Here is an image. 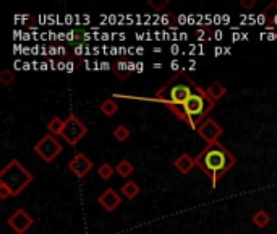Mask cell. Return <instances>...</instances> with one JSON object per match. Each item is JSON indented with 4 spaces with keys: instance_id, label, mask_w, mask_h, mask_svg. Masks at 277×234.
Returning <instances> with one entry per match:
<instances>
[{
    "instance_id": "5bb4252c",
    "label": "cell",
    "mask_w": 277,
    "mask_h": 234,
    "mask_svg": "<svg viewBox=\"0 0 277 234\" xmlns=\"http://www.w3.org/2000/svg\"><path fill=\"white\" fill-rule=\"evenodd\" d=\"M64 127H65V121L60 119V117H52V119L47 122V130H49V134H52L54 137L62 135Z\"/></svg>"
},
{
    "instance_id": "d6986e66",
    "label": "cell",
    "mask_w": 277,
    "mask_h": 234,
    "mask_svg": "<svg viewBox=\"0 0 277 234\" xmlns=\"http://www.w3.org/2000/svg\"><path fill=\"white\" fill-rule=\"evenodd\" d=\"M114 173H115V169L110 166L109 163H104V164H101L99 166V169H98V176L101 177V179H104V181H107V179H110L114 176Z\"/></svg>"
},
{
    "instance_id": "603a6c76",
    "label": "cell",
    "mask_w": 277,
    "mask_h": 234,
    "mask_svg": "<svg viewBox=\"0 0 277 234\" xmlns=\"http://www.w3.org/2000/svg\"><path fill=\"white\" fill-rule=\"evenodd\" d=\"M240 5L243 7V9H246V10H251L253 7L256 5V0H241Z\"/></svg>"
},
{
    "instance_id": "ba28073f",
    "label": "cell",
    "mask_w": 277,
    "mask_h": 234,
    "mask_svg": "<svg viewBox=\"0 0 277 234\" xmlns=\"http://www.w3.org/2000/svg\"><path fill=\"white\" fill-rule=\"evenodd\" d=\"M68 169L72 171L78 179L85 177L89 171L93 169V161L85 153H76L70 161H68Z\"/></svg>"
},
{
    "instance_id": "ac0fdd59",
    "label": "cell",
    "mask_w": 277,
    "mask_h": 234,
    "mask_svg": "<svg viewBox=\"0 0 277 234\" xmlns=\"http://www.w3.org/2000/svg\"><path fill=\"white\" fill-rule=\"evenodd\" d=\"M112 135L117 139V142H125L128 137H130V129L127 126H123V124H120V126H117L114 129Z\"/></svg>"
},
{
    "instance_id": "3957f363",
    "label": "cell",
    "mask_w": 277,
    "mask_h": 234,
    "mask_svg": "<svg viewBox=\"0 0 277 234\" xmlns=\"http://www.w3.org/2000/svg\"><path fill=\"white\" fill-rule=\"evenodd\" d=\"M0 182L12 190L13 197H18L33 182V174L18 160H10L0 171Z\"/></svg>"
},
{
    "instance_id": "277c9868",
    "label": "cell",
    "mask_w": 277,
    "mask_h": 234,
    "mask_svg": "<svg viewBox=\"0 0 277 234\" xmlns=\"http://www.w3.org/2000/svg\"><path fill=\"white\" fill-rule=\"evenodd\" d=\"M33 150L46 163H52L62 153V143H59V140L52 134H46L38 143H34Z\"/></svg>"
},
{
    "instance_id": "e0dca14e",
    "label": "cell",
    "mask_w": 277,
    "mask_h": 234,
    "mask_svg": "<svg viewBox=\"0 0 277 234\" xmlns=\"http://www.w3.org/2000/svg\"><path fill=\"white\" fill-rule=\"evenodd\" d=\"M115 171H117V174L122 176V177H130L131 174H133L135 168H133V164H131L128 160H122L119 164H117Z\"/></svg>"
},
{
    "instance_id": "9c48e42d",
    "label": "cell",
    "mask_w": 277,
    "mask_h": 234,
    "mask_svg": "<svg viewBox=\"0 0 277 234\" xmlns=\"http://www.w3.org/2000/svg\"><path fill=\"white\" fill-rule=\"evenodd\" d=\"M98 203L102 206L106 211H114L117 206H120L122 203V197L117 194L114 189H106L102 194L98 197Z\"/></svg>"
},
{
    "instance_id": "52a82bcc",
    "label": "cell",
    "mask_w": 277,
    "mask_h": 234,
    "mask_svg": "<svg viewBox=\"0 0 277 234\" xmlns=\"http://www.w3.org/2000/svg\"><path fill=\"white\" fill-rule=\"evenodd\" d=\"M196 132L199 134L201 139H204L207 143L217 142V139L224 134V129L219 126V124L212 119V117H207L199 126L196 127Z\"/></svg>"
},
{
    "instance_id": "6da1fadb",
    "label": "cell",
    "mask_w": 277,
    "mask_h": 234,
    "mask_svg": "<svg viewBox=\"0 0 277 234\" xmlns=\"http://www.w3.org/2000/svg\"><path fill=\"white\" fill-rule=\"evenodd\" d=\"M198 88L199 85L195 83V80L190 78L185 72H178L156 93L154 101L169 107V111L178 119L182 109Z\"/></svg>"
},
{
    "instance_id": "8992f818",
    "label": "cell",
    "mask_w": 277,
    "mask_h": 234,
    "mask_svg": "<svg viewBox=\"0 0 277 234\" xmlns=\"http://www.w3.org/2000/svg\"><path fill=\"white\" fill-rule=\"evenodd\" d=\"M7 224H9V228L13 229V232L15 234H25L34 224V219H33V216L30 215V213H26L23 208H18L9 218Z\"/></svg>"
},
{
    "instance_id": "8fae6325",
    "label": "cell",
    "mask_w": 277,
    "mask_h": 234,
    "mask_svg": "<svg viewBox=\"0 0 277 234\" xmlns=\"http://www.w3.org/2000/svg\"><path fill=\"white\" fill-rule=\"evenodd\" d=\"M207 91V96L214 101V102H217L224 98V96L227 94V88L224 85H220L219 81H214V83L206 89Z\"/></svg>"
},
{
    "instance_id": "7402d4cb",
    "label": "cell",
    "mask_w": 277,
    "mask_h": 234,
    "mask_svg": "<svg viewBox=\"0 0 277 234\" xmlns=\"http://www.w3.org/2000/svg\"><path fill=\"white\" fill-rule=\"evenodd\" d=\"M149 7H152L156 12H161L164 7H167L169 5V0H162V2H154V0H149Z\"/></svg>"
},
{
    "instance_id": "2e32d148",
    "label": "cell",
    "mask_w": 277,
    "mask_h": 234,
    "mask_svg": "<svg viewBox=\"0 0 277 234\" xmlns=\"http://www.w3.org/2000/svg\"><path fill=\"white\" fill-rule=\"evenodd\" d=\"M99 109L106 117H112L114 114H117V111H119V104H117L112 98H109V99H106L102 102Z\"/></svg>"
},
{
    "instance_id": "ffe728a7",
    "label": "cell",
    "mask_w": 277,
    "mask_h": 234,
    "mask_svg": "<svg viewBox=\"0 0 277 234\" xmlns=\"http://www.w3.org/2000/svg\"><path fill=\"white\" fill-rule=\"evenodd\" d=\"M0 81H2V85L10 86L13 81H15V75H13V72L9 70V68H5V70H2V73H0Z\"/></svg>"
},
{
    "instance_id": "30bf717a",
    "label": "cell",
    "mask_w": 277,
    "mask_h": 234,
    "mask_svg": "<svg viewBox=\"0 0 277 234\" xmlns=\"http://www.w3.org/2000/svg\"><path fill=\"white\" fill-rule=\"evenodd\" d=\"M174 166L178 169L180 174L186 176V174H190L191 169L196 166V161H195V158L190 156L188 153H182V155H180V156L177 158V160L174 161Z\"/></svg>"
},
{
    "instance_id": "7a4b0ae2",
    "label": "cell",
    "mask_w": 277,
    "mask_h": 234,
    "mask_svg": "<svg viewBox=\"0 0 277 234\" xmlns=\"http://www.w3.org/2000/svg\"><path fill=\"white\" fill-rule=\"evenodd\" d=\"M195 161H196V166L211 179L212 187H216L219 179H222L235 166L237 158L217 140V142L207 143L196 155Z\"/></svg>"
},
{
    "instance_id": "9a60e30c",
    "label": "cell",
    "mask_w": 277,
    "mask_h": 234,
    "mask_svg": "<svg viewBox=\"0 0 277 234\" xmlns=\"http://www.w3.org/2000/svg\"><path fill=\"white\" fill-rule=\"evenodd\" d=\"M271 223V216L267 215V211L264 210H259L258 213H254V216H253V224L256 226V228H266V226Z\"/></svg>"
},
{
    "instance_id": "7c38bea8",
    "label": "cell",
    "mask_w": 277,
    "mask_h": 234,
    "mask_svg": "<svg viewBox=\"0 0 277 234\" xmlns=\"http://www.w3.org/2000/svg\"><path fill=\"white\" fill-rule=\"evenodd\" d=\"M261 20L264 22L266 25H275L277 23V4L272 2L269 4L264 10L261 13Z\"/></svg>"
},
{
    "instance_id": "4fadbf2b",
    "label": "cell",
    "mask_w": 277,
    "mask_h": 234,
    "mask_svg": "<svg viewBox=\"0 0 277 234\" xmlns=\"http://www.w3.org/2000/svg\"><path fill=\"white\" fill-rule=\"evenodd\" d=\"M140 185H138L135 181H128V182H125V184H123L122 185V195H125L127 198H128V200H133V198L138 195V194H140Z\"/></svg>"
},
{
    "instance_id": "5b68a950",
    "label": "cell",
    "mask_w": 277,
    "mask_h": 234,
    "mask_svg": "<svg viewBox=\"0 0 277 234\" xmlns=\"http://www.w3.org/2000/svg\"><path fill=\"white\" fill-rule=\"evenodd\" d=\"M88 134V127L83 124L78 117L70 114L65 119V127H64V132H62V139H64L70 147H75L83 137Z\"/></svg>"
},
{
    "instance_id": "44dd1931",
    "label": "cell",
    "mask_w": 277,
    "mask_h": 234,
    "mask_svg": "<svg viewBox=\"0 0 277 234\" xmlns=\"http://www.w3.org/2000/svg\"><path fill=\"white\" fill-rule=\"evenodd\" d=\"M9 197H13L12 190H10L9 187H7L5 184L0 182V200H7Z\"/></svg>"
}]
</instances>
